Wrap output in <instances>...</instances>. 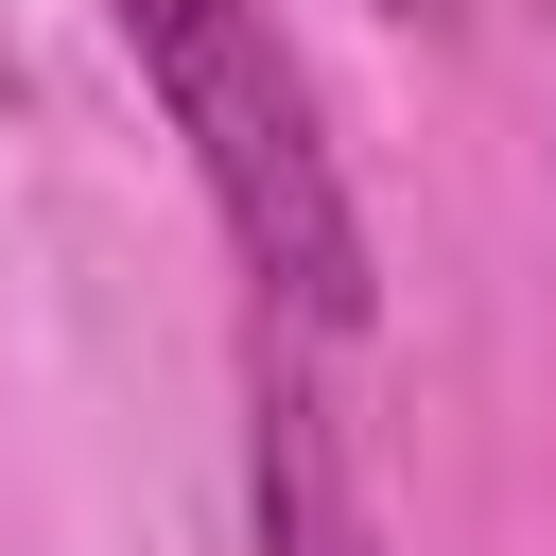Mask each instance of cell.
<instances>
[{"label":"cell","mask_w":556,"mask_h":556,"mask_svg":"<svg viewBox=\"0 0 556 556\" xmlns=\"http://www.w3.org/2000/svg\"><path fill=\"white\" fill-rule=\"evenodd\" d=\"M104 17H122L139 87H156V122L191 139L243 278H261L295 330H365V295H382V278H365V208H348V174H330V139H313L295 52H278L243 0H104Z\"/></svg>","instance_id":"obj_1"},{"label":"cell","mask_w":556,"mask_h":556,"mask_svg":"<svg viewBox=\"0 0 556 556\" xmlns=\"http://www.w3.org/2000/svg\"><path fill=\"white\" fill-rule=\"evenodd\" d=\"M243 469H261V556H382V539H365V486H348V434H330V400H313L295 365H261Z\"/></svg>","instance_id":"obj_2"},{"label":"cell","mask_w":556,"mask_h":556,"mask_svg":"<svg viewBox=\"0 0 556 556\" xmlns=\"http://www.w3.org/2000/svg\"><path fill=\"white\" fill-rule=\"evenodd\" d=\"M382 17H434V0H382Z\"/></svg>","instance_id":"obj_3"}]
</instances>
